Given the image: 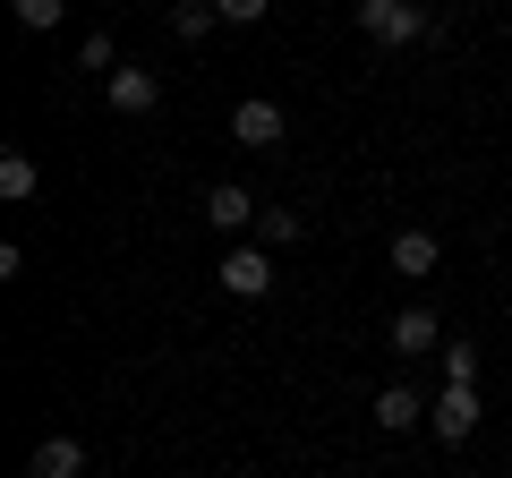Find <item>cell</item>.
<instances>
[{
	"mask_svg": "<svg viewBox=\"0 0 512 478\" xmlns=\"http://www.w3.org/2000/svg\"><path fill=\"white\" fill-rule=\"evenodd\" d=\"M359 35H367V43H393V52H402V43L436 35V18H427L419 0H359Z\"/></svg>",
	"mask_w": 512,
	"mask_h": 478,
	"instance_id": "6da1fadb",
	"label": "cell"
},
{
	"mask_svg": "<svg viewBox=\"0 0 512 478\" xmlns=\"http://www.w3.org/2000/svg\"><path fill=\"white\" fill-rule=\"evenodd\" d=\"M231 137H239L248 154H274V146H282V103H274V94H248V103L231 111Z\"/></svg>",
	"mask_w": 512,
	"mask_h": 478,
	"instance_id": "7a4b0ae2",
	"label": "cell"
},
{
	"mask_svg": "<svg viewBox=\"0 0 512 478\" xmlns=\"http://www.w3.org/2000/svg\"><path fill=\"white\" fill-rule=\"evenodd\" d=\"M103 94H111V111H128V120H146V111L163 103V77H154V69H128V60H120V69L103 77Z\"/></svg>",
	"mask_w": 512,
	"mask_h": 478,
	"instance_id": "3957f363",
	"label": "cell"
},
{
	"mask_svg": "<svg viewBox=\"0 0 512 478\" xmlns=\"http://www.w3.org/2000/svg\"><path fill=\"white\" fill-rule=\"evenodd\" d=\"M214 282L231 299H265V291H274V265H265V248H231V257L214 265Z\"/></svg>",
	"mask_w": 512,
	"mask_h": 478,
	"instance_id": "277c9868",
	"label": "cell"
},
{
	"mask_svg": "<svg viewBox=\"0 0 512 478\" xmlns=\"http://www.w3.org/2000/svg\"><path fill=\"white\" fill-rule=\"evenodd\" d=\"M427 427H436L444 444H461V436L478 427V385H444L436 402H427Z\"/></svg>",
	"mask_w": 512,
	"mask_h": 478,
	"instance_id": "5b68a950",
	"label": "cell"
},
{
	"mask_svg": "<svg viewBox=\"0 0 512 478\" xmlns=\"http://www.w3.org/2000/svg\"><path fill=\"white\" fill-rule=\"evenodd\" d=\"M256 214H265V205H256L239 180H214V188H205V222H214V231H256Z\"/></svg>",
	"mask_w": 512,
	"mask_h": 478,
	"instance_id": "8992f818",
	"label": "cell"
},
{
	"mask_svg": "<svg viewBox=\"0 0 512 478\" xmlns=\"http://www.w3.org/2000/svg\"><path fill=\"white\" fill-rule=\"evenodd\" d=\"M26 478H86V444L77 436H43L26 453Z\"/></svg>",
	"mask_w": 512,
	"mask_h": 478,
	"instance_id": "52a82bcc",
	"label": "cell"
},
{
	"mask_svg": "<svg viewBox=\"0 0 512 478\" xmlns=\"http://www.w3.org/2000/svg\"><path fill=\"white\" fill-rule=\"evenodd\" d=\"M436 257H444L436 231H393V274H402V282H427V274H436Z\"/></svg>",
	"mask_w": 512,
	"mask_h": 478,
	"instance_id": "ba28073f",
	"label": "cell"
},
{
	"mask_svg": "<svg viewBox=\"0 0 512 478\" xmlns=\"http://www.w3.org/2000/svg\"><path fill=\"white\" fill-rule=\"evenodd\" d=\"M419 419H427V402H419L410 385H384V393H376V427H384V436H410Z\"/></svg>",
	"mask_w": 512,
	"mask_h": 478,
	"instance_id": "9c48e42d",
	"label": "cell"
},
{
	"mask_svg": "<svg viewBox=\"0 0 512 478\" xmlns=\"http://www.w3.org/2000/svg\"><path fill=\"white\" fill-rule=\"evenodd\" d=\"M393 350H402V359H419V350H444L436 316H427V308H402V316H393Z\"/></svg>",
	"mask_w": 512,
	"mask_h": 478,
	"instance_id": "30bf717a",
	"label": "cell"
},
{
	"mask_svg": "<svg viewBox=\"0 0 512 478\" xmlns=\"http://www.w3.org/2000/svg\"><path fill=\"white\" fill-rule=\"evenodd\" d=\"M214 26H222V9H214V0H180V9H171V35H180V43H205Z\"/></svg>",
	"mask_w": 512,
	"mask_h": 478,
	"instance_id": "8fae6325",
	"label": "cell"
},
{
	"mask_svg": "<svg viewBox=\"0 0 512 478\" xmlns=\"http://www.w3.org/2000/svg\"><path fill=\"white\" fill-rule=\"evenodd\" d=\"M35 163H26V154H0V197H9V205H26V197H35Z\"/></svg>",
	"mask_w": 512,
	"mask_h": 478,
	"instance_id": "7c38bea8",
	"label": "cell"
},
{
	"mask_svg": "<svg viewBox=\"0 0 512 478\" xmlns=\"http://www.w3.org/2000/svg\"><path fill=\"white\" fill-rule=\"evenodd\" d=\"M60 9H69V0H9V18H18L26 35H43V26H60Z\"/></svg>",
	"mask_w": 512,
	"mask_h": 478,
	"instance_id": "4fadbf2b",
	"label": "cell"
},
{
	"mask_svg": "<svg viewBox=\"0 0 512 478\" xmlns=\"http://www.w3.org/2000/svg\"><path fill=\"white\" fill-rule=\"evenodd\" d=\"M256 239H274V248H291V239H299V214H291V205H265V214H256Z\"/></svg>",
	"mask_w": 512,
	"mask_h": 478,
	"instance_id": "5bb4252c",
	"label": "cell"
},
{
	"mask_svg": "<svg viewBox=\"0 0 512 478\" xmlns=\"http://www.w3.org/2000/svg\"><path fill=\"white\" fill-rule=\"evenodd\" d=\"M444 385H478V342H444Z\"/></svg>",
	"mask_w": 512,
	"mask_h": 478,
	"instance_id": "9a60e30c",
	"label": "cell"
},
{
	"mask_svg": "<svg viewBox=\"0 0 512 478\" xmlns=\"http://www.w3.org/2000/svg\"><path fill=\"white\" fill-rule=\"evenodd\" d=\"M214 9H222V26H256L265 9H274V0H214Z\"/></svg>",
	"mask_w": 512,
	"mask_h": 478,
	"instance_id": "2e32d148",
	"label": "cell"
}]
</instances>
